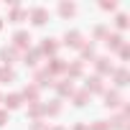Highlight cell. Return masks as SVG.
Masks as SVG:
<instances>
[{"mask_svg": "<svg viewBox=\"0 0 130 130\" xmlns=\"http://www.w3.org/2000/svg\"><path fill=\"white\" fill-rule=\"evenodd\" d=\"M61 72H67V64H64L61 59H56V56H54V59L48 61V67H46V74H48V77H54V74H61Z\"/></svg>", "mask_w": 130, "mask_h": 130, "instance_id": "1", "label": "cell"}, {"mask_svg": "<svg viewBox=\"0 0 130 130\" xmlns=\"http://www.w3.org/2000/svg\"><path fill=\"white\" fill-rule=\"evenodd\" d=\"M46 18H48V13H46L43 8H33V10H31V21H33V26H43Z\"/></svg>", "mask_w": 130, "mask_h": 130, "instance_id": "2", "label": "cell"}, {"mask_svg": "<svg viewBox=\"0 0 130 130\" xmlns=\"http://www.w3.org/2000/svg\"><path fill=\"white\" fill-rule=\"evenodd\" d=\"M13 43H15L13 48H26V46L31 43V36H28L26 31H18V33L13 36Z\"/></svg>", "mask_w": 130, "mask_h": 130, "instance_id": "3", "label": "cell"}, {"mask_svg": "<svg viewBox=\"0 0 130 130\" xmlns=\"http://www.w3.org/2000/svg\"><path fill=\"white\" fill-rule=\"evenodd\" d=\"M67 46H72V48H82V33H77V31L67 33Z\"/></svg>", "mask_w": 130, "mask_h": 130, "instance_id": "4", "label": "cell"}, {"mask_svg": "<svg viewBox=\"0 0 130 130\" xmlns=\"http://www.w3.org/2000/svg\"><path fill=\"white\" fill-rule=\"evenodd\" d=\"M84 92L89 94V92H102V82H100V77H92V79H87V87H84Z\"/></svg>", "mask_w": 130, "mask_h": 130, "instance_id": "5", "label": "cell"}, {"mask_svg": "<svg viewBox=\"0 0 130 130\" xmlns=\"http://www.w3.org/2000/svg\"><path fill=\"white\" fill-rule=\"evenodd\" d=\"M3 102H5V107H8V110H15V107H21L23 97H21V94H8V97H5Z\"/></svg>", "mask_w": 130, "mask_h": 130, "instance_id": "6", "label": "cell"}, {"mask_svg": "<svg viewBox=\"0 0 130 130\" xmlns=\"http://www.w3.org/2000/svg\"><path fill=\"white\" fill-rule=\"evenodd\" d=\"M94 64H97V72H100V74H112V64H110L107 59H97Z\"/></svg>", "mask_w": 130, "mask_h": 130, "instance_id": "7", "label": "cell"}, {"mask_svg": "<svg viewBox=\"0 0 130 130\" xmlns=\"http://www.w3.org/2000/svg\"><path fill=\"white\" fill-rule=\"evenodd\" d=\"M105 43H107L110 48H120V46H122V36H120V33H112V36L105 38Z\"/></svg>", "mask_w": 130, "mask_h": 130, "instance_id": "8", "label": "cell"}, {"mask_svg": "<svg viewBox=\"0 0 130 130\" xmlns=\"http://www.w3.org/2000/svg\"><path fill=\"white\" fill-rule=\"evenodd\" d=\"M21 97H26V100H31V102H38V87H36V84L26 87V92H23Z\"/></svg>", "mask_w": 130, "mask_h": 130, "instance_id": "9", "label": "cell"}, {"mask_svg": "<svg viewBox=\"0 0 130 130\" xmlns=\"http://www.w3.org/2000/svg\"><path fill=\"white\" fill-rule=\"evenodd\" d=\"M13 79H15V74H13L10 67H0V82H5V84H8V82H13Z\"/></svg>", "mask_w": 130, "mask_h": 130, "instance_id": "10", "label": "cell"}, {"mask_svg": "<svg viewBox=\"0 0 130 130\" xmlns=\"http://www.w3.org/2000/svg\"><path fill=\"white\" fill-rule=\"evenodd\" d=\"M0 56H3L5 67H8V64H13V59L18 56V51H15V48H3V51H0Z\"/></svg>", "mask_w": 130, "mask_h": 130, "instance_id": "11", "label": "cell"}, {"mask_svg": "<svg viewBox=\"0 0 130 130\" xmlns=\"http://www.w3.org/2000/svg\"><path fill=\"white\" fill-rule=\"evenodd\" d=\"M28 18V13L26 10H21V8H13V13H10V18L8 21H13V23H21V21H26Z\"/></svg>", "mask_w": 130, "mask_h": 130, "instance_id": "12", "label": "cell"}, {"mask_svg": "<svg viewBox=\"0 0 130 130\" xmlns=\"http://www.w3.org/2000/svg\"><path fill=\"white\" fill-rule=\"evenodd\" d=\"M41 54H51V56H54V54H56V43H54L51 38H46L43 46H41Z\"/></svg>", "mask_w": 130, "mask_h": 130, "instance_id": "13", "label": "cell"}, {"mask_svg": "<svg viewBox=\"0 0 130 130\" xmlns=\"http://www.w3.org/2000/svg\"><path fill=\"white\" fill-rule=\"evenodd\" d=\"M105 100H107V102H105L107 107H117V105H120V94H117V92H107Z\"/></svg>", "mask_w": 130, "mask_h": 130, "instance_id": "14", "label": "cell"}, {"mask_svg": "<svg viewBox=\"0 0 130 130\" xmlns=\"http://www.w3.org/2000/svg\"><path fill=\"white\" fill-rule=\"evenodd\" d=\"M59 110H61V105H59V100H54L51 105H46V107H43V112H46V115H59Z\"/></svg>", "mask_w": 130, "mask_h": 130, "instance_id": "15", "label": "cell"}, {"mask_svg": "<svg viewBox=\"0 0 130 130\" xmlns=\"http://www.w3.org/2000/svg\"><path fill=\"white\" fill-rule=\"evenodd\" d=\"M74 10H77V8H74L72 3H61V5H59V13H61V15H74Z\"/></svg>", "mask_w": 130, "mask_h": 130, "instance_id": "16", "label": "cell"}, {"mask_svg": "<svg viewBox=\"0 0 130 130\" xmlns=\"http://www.w3.org/2000/svg\"><path fill=\"white\" fill-rule=\"evenodd\" d=\"M38 56H41V51H31V54H26V64H28V67H36V64H38Z\"/></svg>", "mask_w": 130, "mask_h": 130, "instance_id": "17", "label": "cell"}, {"mask_svg": "<svg viewBox=\"0 0 130 130\" xmlns=\"http://www.w3.org/2000/svg\"><path fill=\"white\" fill-rule=\"evenodd\" d=\"M125 82H127V72H125V69H120V72L115 74V84H117V87H122Z\"/></svg>", "mask_w": 130, "mask_h": 130, "instance_id": "18", "label": "cell"}, {"mask_svg": "<svg viewBox=\"0 0 130 130\" xmlns=\"http://www.w3.org/2000/svg\"><path fill=\"white\" fill-rule=\"evenodd\" d=\"M72 92H74L72 82H61V84H59V94H72Z\"/></svg>", "mask_w": 130, "mask_h": 130, "instance_id": "19", "label": "cell"}, {"mask_svg": "<svg viewBox=\"0 0 130 130\" xmlns=\"http://www.w3.org/2000/svg\"><path fill=\"white\" fill-rule=\"evenodd\" d=\"M67 72H69V77H79V74H82V64H79V61L72 64V67H67Z\"/></svg>", "mask_w": 130, "mask_h": 130, "instance_id": "20", "label": "cell"}, {"mask_svg": "<svg viewBox=\"0 0 130 130\" xmlns=\"http://www.w3.org/2000/svg\"><path fill=\"white\" fill-rule=\"evenodd\" d=\"M87 97H89V94H87V92H79V94H77V97H74V105H77V107H82V105H84V102H87Z\"/></svg>", "mask_w": 130, "mask_h": 130, "instance_id": "21", "label": "cell"}, {"mask_svg": "<svg viewBox=\"0 0 130 130\" xmlns=\"http://www.w3.org/2000/svg\"><path fill=\"white\" fill-rule=\"evenodd\" d=\"M82 56H84V59H92V56H94V48H92V46H82Z\"/></svg>", "mask_w": 130, "mask_h": 130, "instance_id": "22", "label": "cell"}, {"mask_svg": "<svg viewBox=\"0 0 130 130\" xmlns=\"http://www.w3.org/2000/svg\"><path fill=\"white\" fill-rule=\"evenodd\" d=\"M89 130H110V125L107 122H94V125H89Z\"/></svg>", "mask_w": 130, "mask_h": 130, "instance_id": "23", "label": "cell"}, {"mask_svg": "<svg viewBox=\"0 0 130 130\" xmlns=\"http://www.w3.org/2000/svg\"><path fill=\"white\" fill-rule=\"evenodd\" d=\"M117 28H127V15H117Z\"/></svg>", "mask_w": 130, "mask_h": 130, "instance_id": "24", "label": "cell"}, {"mask_svg": "<svg viewBox=\"0 0 130 130\" xmlns=\"http://www.w3.org/2000/svg\"><path fill=\"white\" fill-rule=\"evenodd\" d=\"M5 122H8V112H5V110H0V127H3Z\"/></svg>", "mask_w": 130, "mask_h": 130, "instance_id": "25", "label": "cell"}, {"mask_svg": "<svg viewBox=\"0 0 130 130\" xmlns=\"http://www.w3.org/2000/svg\"><path fill=\"white\" fill-rule=\"evenodd\" d=\"M127 54H130V48H127V46H120V56H122V59H127Z\"/></svg>", "mask_w": 130, "mask_h": 130, "instance_id": "26", "label": "cell"}, {"mask_svg": "<svg viewBox=\"0 0 130 130\" xmlns=\"http://www.w3.org/2000/svg\"><path fill=\"white\" fill-rule=\"evenodd\" d=\"M31 130H43V125H41V122H36V125H33Z\"/></svg>", "mask_w": 130, "mask_h": 130, "instance_id": "27", "label": "cell"}, {"mask_svg": "<svg viewBox=\"0 0 130 130\" xmlns=\"http://www.w3.org/2000/svg\"><path fill=\"white\" fill-rule=\"evenodd\" d=\"M74 130H87V127H84V125H77V127H74Z\"/></svg>", "mask_w": 130, "mask_h": 130, "instance_id": "28", "label": "cell"}, {"mask_svg": "<svg viewBox=\"0 0 130 130\" xmlns=\"http://www.w3.org/2000/svg\"><path fill=\"white\" fill-rule=\"evenodd\" d=\"M0 31H3V18H0Z\"/></svg>", "mask_w": 130, "mask_h": 130, "instance_id": "29", "label": "cell"}, {"mask_svg": "<svg viewBox=\"0 0 130 130\" xmlns=\"http://www.w3.org/2000/svg\"><path fill=\"white\" fill-rule=\"evenodd\" d=\"M54 130H64V127H54Z\"/></svg>", "mask_w": 130, "mask_h": 130, "instance_id": "30", "label": "cell"}, {"mask_svg": "<svg viewBox=\"0 0 130 130\" xmlns=\"http://www.w3.org/2000/svg\"><path fill=\"white\" fill-rule=\"evenodd\" d=\"M0 102H3V94H0Z\"/></svg>", "mask_w": 130, "mask_h": 130, "instance_id": "31", "label": "cell"}]
</instances>
